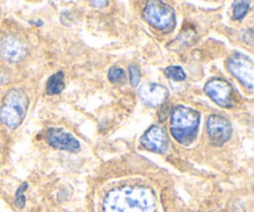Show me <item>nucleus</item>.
Listing matches in <instances>:
<instances>
[{
    "mask_svg": "<svg viewBox=\"0 0 254 212\" xmlns=\"http://www.w3.org/2000/svg\"><path fill=\"white\" fill-rule=\"evenodd\" d=\"M103 212H156L155 195L144 186H122L107 194Z\"/></svg>",
    "mask_w": 254,
    "mask_h": 212,
    "instance_id": "nucleus-1",
    "label": "nucleus"
},
{
    "mask_svg": "<svg viewBox=\"0 0 254 212\" xmlns=\"http://www.w3.org/2000/svg\"><path fill=\"white\" fill-rule=\"evenodd\" d=\"M200 127V113L190 107L178 106L170 114V131L181 145H189L197 136Z\"/></svg>",
    "mask_w": 254,
    "mask_h": 212,
    "instance_id": "nucleus-2",
    "label": "nucleus"
},
{
    "mask_svg": "<svg viewBox=\"0 0 254 212\" xmlns=\"http://www.w3.org/2000/svg\"><path fill=\"white\" fill-rule=\"evenodd\" d=\"M29 98L22 89L12 88L5 94L0 108V121L10 129H16L26 116Z\"/></svg>",
    "mask_w": 254,
    "mask_h": 212,
    "instance_id": "nucleus-3",
    "label": "nucleus"
},
{
    "mask_svg": "<svg viewBox=\"0 0 254 212\" xmlns=\"http://www.w3.org/2000/svg\"><path fill=\"white\" fill-rule=\"evenodd\" d=\"M143 19L155 29L169 32L175 27V10L161 0H148L143 11Z\"/></svg>",
    "mask_w": 254,
    "mask_h": 212,
    "instance_id": "nucleus-4",
    "label": "nucleus"
},
{
    "mask_svg": "<svg viewBox=\"0 0 254 212\" xmlns=\"http://www.w3.org/2000/svg\"><path fill=\"white\" fill-rule=\"evenodd\" d=\"M227 69L230 73L236 77L246 88L252 91L254 84V64L250 56L236 52L227 60Z\"/></svg>",
    "mask_w": 254,
    "mask_h": 212,
    "instance_id": "nucleus-5",
    "label": "nucleus"
},
{
    "mask_svg": "<svg viewBox=\"0 0 254 212\" xmlns=\"http://www.w3.org/2000/svg\"><path fill=\"white\" fill-rule=\"evenodd\" d=\"M205 93L211 101L223 108H232L235 106L233 88L230 82L222 78H212L205 84Z\"/></svg>",
    "mask_w": 254,
    "mask_h": 212,
    "instance_id": "nucleus-6",
    "label": "nucleus"
},
{
    "mask_svg": "<svg viewBox=\"0 0 254 212\" xmlns=\"http://www.w3.org/2000/svg\"><path fill=\"white\" fill-rule=\"evenodd\" d=\"M207 134L213 145H223L232 136V126L223 117L212 114L207 119Z\"/></svg>",
    "mask_w": 254,
    "mask_h": 212,
    "instance_id": "nucleus-7",
    "label": "nucleus"
},
{
    "mask_svg": "<svg viewBox=\"0 0 254 212\" xmlns=\"http://www.w3.org/2000/svg\"><path fill=\"white\" fill-rule=\"evenodd\" d=\"M141 145L149 151L158 154H165L168 151L169 139L165 129L160 126H153L144 133L140 141Z\"/></svg>",
    "mask_w": 254,
    "mask_h": 212,
    "instance_id": "nucleus-8",
    "label": "nucleus"
},
{
    "mask_svg": "<svg viewBox=\"0 0 254 212\" xmlns=\"http://www.w3.org/2000/svg\"><path fill=\"white\" fill-rule=\"evenodd\" d=\"M46 141L50 146L59 150L77 153L81 149L78 141L72 134L67 133L61 128H51L46 133Z\"/></svg>",
    "mask_w": 254,
    "mask_h": 212,
    "instance_id": "nucleus-9",
    "label": "nucleus"
},
{
    "mask_svg": "<svg viewBox=\"0 0 254 212\" xmlns=\"http://www.w3.org/2000/svg\"><path fill=\"white\" fill-rule=\"evenodd\" d=\"M26 46L17 37L7 36L0 41V56L12 64L21 61L26 56Z\"/></svg>",
    "mask_w": 254,
    "mask_h": 212,
    "instance_id": "nucleus-10",
    "label": "nucleus"
},
{
    "mask_svg": "<svg viewBox=\"0 0 254 212\" xmlns=\"http://www.w3.org/2000/svg\"><path fill=\"white\" fill-rule=\"evenodd\" d=\"M169 96L168 88L159 83H145L139 89V97L149 107H159L165 103Z\"/></svg>",
    "mask_w": 254,
    "mask_h": 212,
    "instance_id": "nucleus-11",
    "label": "nucleus"
},
{
    "mask_svg": "<svg viewBox=\"0 0 254 212\" xmlns=\"http://www.w3.org/2000/svg\"><path fill=\"white\" fill-rule=\"evenodd\" d=\"M64 89V74L62 72L52 74L46 82V93L49 96L60 94Z\"/></svg>",
    "mask_w": 254,
    "mask_h": 212,
    "instance_id": "nucleus-12",
    "label": "nucleus"
},
{
    "mask_svg": "<svg viewBox=\"0 0 254 212\" xmlns=\"http://www.w3.org/2000/svg\"><path fill=\"white\" fill-rule=\"evenodd\" d=\"M252 0H235L233 1V17L242 20L248 14Z\"/></svg>",
    "mask_w": 254,
    "mask_h": 212,
    "instance_id": "nucleus-13",
    "label": "nucleus"
},
{
    "mask_svg": "<svg viewBox=\"0 0 254 212\" xmlns=\"http://www.w3.org/2000/svg\"><path fill=\"white\" fill-rule=\"evenodd\" d=\"M165 76L168 77L169 79H173V81H185L186 79V73L180 66H169L166 67L165 71H164Z\"/></svg>",
    "mask_w": 254,
    "mask_h": 212,
    "instance_id": "nucleus-14",
    "label": "nucleus"
},
{
    "mask_svg": "<svg viewBox=\"0 0 254 212\" xmlns=\"http://www.w3.org/2000/svg\"><path fill=\"white\" fill-rule=\"evenodd\" d=\"M27 183L21 184L19 189L16 190V194H15V205H16L17 209H24L25 203H26V198H25V191L27 189Z\"/></svg>",
    "mask_w": 254,
    "mask_h": 212,
    "instance_id": "nucleus-15",
    "label": "nucleus"
},
{
    "mask_svg": "<svg viewBox=\"0 0 254 212\" xmlns=\"http://www.w3.org/2000/svg\"><path fill=\"white\" fill-rule=\"evenodd\" d=\"M126 77V72H124L123 69L121 67H112L108 72V79L113 83H117V82H121L122 79H124Z\"/></svg>",
    "mask_w": 254,
    "mask_h": 212,
    "instance_id": "nucleus-16",
    "label": "nucleus"
},
{
    "mask_svg": "<svg viewBox=\"0 0 254 212\" xmlns=\"http://www.w3.org/2000/svg\"><path fill=\"white\" fill-rule=\"evenodd\" d=\"M129 76H130V84L133 87H136L140 82V70L136 65L131 64L129 66Z\"/></svg>",
    "mask_w": 254,
    "mask_h": 212,
    "instance_id": "nucleus-17",
    "label": "nucleus"
},
{
    "mask_svg": "<svg viewBox=\"0 0 254 212\" xmlns=\"http://www.w3.org/2000/svg\"><path fill=\"white\" fill-rule=\"evenodd\" d=\"M89 2H91L92 7H94V9H103L108 5L109 0H89Z\"/></svg>",
    "mask_w": 254,
    "mask_h": 212,
    "instance_id": "nucleus-18",
    "label": "nucleus"
}]
</instances>
